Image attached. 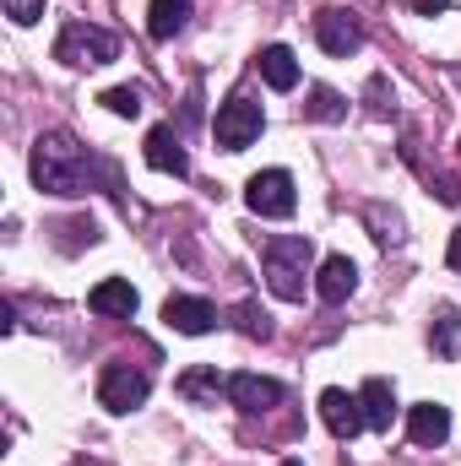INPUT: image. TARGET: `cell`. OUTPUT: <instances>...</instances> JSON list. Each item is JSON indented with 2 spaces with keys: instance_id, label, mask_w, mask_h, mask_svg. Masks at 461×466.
I'll use <instances>...</instances> for the list:
<instances>
[{
  "instance_id": "obj_1",
  "label": "cell",
  "mask_w": 461,
  "mask_h": 466,
  "mask_svg": "<svg viewBox=\"0 0 461 466\" xmlns=\"http://www.w3.org/2000/svg\"><path fill=\"white\" fill-rule=\"evenodd\" d=\"M33 185L49 190V196H87L93 190V174L104 163H93V152L71 136V130H44L33 141Z\"/></svg>"
},
{
  "instance_id": "obj_2",
  "label": "cell",
  "mask_w": 461,
  "mask_h": 466,
  "mask_svg": "<svg viewBox=\"0 0 461 466\" xmlns=\"http://www.w3.org/2000/svg\"><path fill=\"white\" fill-rule=\"evenodd\" d=\"M310 260H315V244H310L304 233H277V238H266V249H261L266 288H271L277 299L299 304V299H304V271H310Z\"/></svg>"
},
{
  "instance_id": "obj_3",
  "label": "cell",
  "mask_w": 461,
  "mask_h": 466,
  "mask_svg": "<svg viewBox=\"0 0 461 466\" xmlns=\"http://www.w3.org/2000/svg\"><path fill=\"white\" fill-rule=\"evenodd\" d=\"M115 55H119V38L109 27H93V22H66L60 38H55V60L60 66H77V71L109 66Z\"/></svg>"
},
{
  "instance_id": "obj_4",
  "label": "cell",
  "mask_w": 461,
  "mask_h": 466,
  "mask_svg": "<svg viewBox=\"0 0 461 466\" xmlns=\"http://www.w3.org/2000/svg\"><path fill=\"white\" fill-rule=\"evenodd\" d=\"M244 207H250L255 218H293V207H299V196H293V174H288V168H261V174H250V185H244Z\"/></svg>"
},
{
  "instance_id": "obj_5",
  "label": "cell",
  "mask_w": 461,
  "mask_h": 466,
  "mask_svg": "<svg viewBox=\"0 0 461 466\" xmlns=\"http://www.w3.org/2000/svg\"><path fill=\"white\" fill-rule=\"evenodd\" d=\"M261 125H266L261 104H255L250 93H233L229 104L218 109V125H212V136H218V147H223V152H244V147L261 136Z\"/></svg>"
},
{
  "instance_id": "obj_6",
  "label": "cell",
  "mask_w": 461,
  "mask_h": 466,
  "mask_svg": "<svg viewBox=\"0 0 461 466\" xmlns=\"http://www.w3.org/2000/svg\"><path fill=\"white\" fill-rule=\"evenodd\" d=\"M147 390H152L147 369H141V363H125V358H115V363L104 369V380H98V401H104L109 412H136V407L147 401Z\"/></svg>"
},
{
  "instance_id": "obj_7",
  "label": "cell",
  "mask_w": 461,
  "mask_h": 466,
  "mask_svg": "<svg viewBox=\"0 0 461 466\" xmlns=\"http://www.w3.org/2000/svg\"><path fill=\"white\" fill-rule=\"evenodd\" d=\"M315 38H321V49H326V55L347 60V55H358V49H364V22H358L353 11H343V5H332V11H321V16H315Z\"/></svg>"
},
{
  "instance_id": "obj_8",
  "label": "cell",
  "mask_w": 461,
  "mask_h": 466,
  "mask_svg": "<svg viewBox=\"0 0 461 466\" xmlns=\"http://www.w3.org/2000/svg\"><path fill=\"white\" fill-rule=\"evenodd\" d=\"M163 320H169V331H179V337H207V331L218 326V304H212V299L174 293V299L163 304Z\"/></svg>"
},
{
  "instance_id": "obj_9",
  "label": "cell",
  "mask_w": 461,
  "mask_h": 466,
  "mask_svg": "<svg viewBox=\"0 0 461 466\" xmlns=\"http://www.w3.org/2000/svg\"><path fill=\"white\" fill-rule=\"evenodd\" d=\"M147 163H152L158 174H174V179L190 174V152H185V141H179L174 125H152V130H147Z\"/></svg>"
},
{
  "instance_id": "obj_10",
  "label": "cell",
  "mask_w": 461,
  "mask_h": 466,
  "mask_svg": "<svg viewBox=\"0 0 461 466\" xmlns=\"http://www.w3.org/2000/svg\"><path fill=\"white\" fill-rule=\"evenodd\" d=\"M321 418H326V429L337 434V440H353V434H364L369 429V418H364V401L358 396H347V390H321Z\"/></svg>"
},
{
  "instance_id": "obj_11",
  "label": "cell",
  "mask_w": 461,
  "mask_h": 466,
  "mask_svg": "<svg viewBox=\"0 0 461 466\" xmlns=\"http://www.w3.org/2000/svg\"><path fill=\"white\" fill-rule=\"evenodd\" d=\"M229 401L239 412H271L282 401V385L266 380V374H233L229 380Z\"/></svg>"
},
{
  "instance_id": "obj_12",
  "label": "cell",
  "mask_w": 461,
  "mask_h": 466,
  "mask_svg": "<svg viewBox=\"0 0 461 466\" xmlns=\"http://www.w3.org/2000/svg\"><path fill=\"white\" fill-rule=\"evenodd\" d=\"M136 304H141V299H136V288H130L125 277H104V282L87 293V309H93V315H104V320H130V315H136Z\"/></svg>"
},
{
  "instance_id": "obj_13",
  "label": "cell",
  "mask_w": 461,
  "mask_h": 466,
  "mask_svg": "<svg viewBox=\"0 0 461 466\" xmlns=\"http://www.w3.org/2000/svg\"><path fill=\"white\" fill-rule=\"evenodd\" d=\"M353 288H358V266H353L347 255H326L321 271H315V293H321V304H347Z\"/></svg>"
},
{
  "instance_id": "obj_14",
  "label": "cell",
  "mask_w": 461,
  "mask_h": 466,
  "mask_svg": "<svg viewBox=\"0 0 461 466\" xmlns=\"http://www.w3.org/2000/svg\"><path fill=\"white\" fill-rule=\"evenodd\" d=\"M174 390H179L185 401H196V407H218V396H229V380H223L212 363H196V369H185V374L174 380Z\"/></svg>"
},
{
  "instance_id": "obj_15",
  "label": "cell",
  "mask_w": 461,
  "mask_h": 466,
  "mask_svg": "<svg viewBox=\"0 0 461 466\" xmlns=\"http://www.w3.org/2000/svg\"><path fill=\"white\" fill-rule=\"evenodd\" d=\"M407 434H413V445H418V451L446 445V434H451V412H446L440 401H418V407L407 412Z\"/></svg>"
},
{
  "instance_id": "obj_16",
  "label": "cell",
  "mask_w": 461,
  "mask_h": 466,
  "mask_svg": "<svg viewBox=\"0 0 461 466\" xmlns=\"http://www.w3.org/2000/svg\"><path fill=\"white\" fill-rule=\"evenodd\" d=\"M255 71H261L266 87H277V93H293V87H299V60H293L288 44H266L261 60H255Z\"/></svg>"
},
{
  "instance_id": "obj_17",
  "label": "cell",
  "mask_w": 461,
  "mask_h": 466,
  "mask_svg": "<svg viewBox=\"0 0 461 466\" xmlns=\"http://www.w3.org/2000/svg\"><path fill=\"white\" fill-rule=\"evenodd\" d=\"M358 401H364V418H369V429L391 434V423H396V390H391V380H364Z\"/></svg>"
},
{
  "instance_id": "obj_18",
  "label": "cell",
  "mask_w": 461,
  "mask_h": 466,
  "mask_svg": "<svg viewBox=\"0 0 461 466\" xmlns=\"http://www.w3.org/2000/svg\"><path fill=\"white\" fill-rule=\"evenodd\" d=\"M429 348H435V358H446V363L461 358V309L456 304H440V309H435V320H429Z\"/></svg>"
},
{
  "instance_id": "obj_19",
  "label": "cell",
  "mask_w": 461,
  "mask_h": 466,
  "mask_svg": "<svg viewBox=\"0 0 461 466\" xmlns=\"http://www.w3.org/2000/svg\"><path fill=\"white\" fill-rule=\"evenodd\" d=\"M185 22H190V0H152V11H147V33L158 44H169L174 33H185Z\"/></svg>"
},
{
  "instance_id": "obj_20",
  "label": "cell",
  "mask_w": 461,
  "mask_h": 466,
  "mask_svg": "<svg viewBox=\"0 0 461 466\" xmlns=\"http://www.w3.org/2000/svg\"><path fill=\"white\" fill-rule=\"evenodd\" d=\"M304 119H315V125H343L347 119V98L337 87H310V98H304Z\"/></svg>"
},
{
  "instance_id": "obj_21",
  "label": "cell",
  "mask_w": 461,
  "mask_h": 466,
  "mask_svg": "<svg viewBox=\"0 0 461 466\" xmlns=\"http://www.w3.org/2000/svg\"><path fill=\"white\" fill-rule=\"evenodd\" d=\"M233 326H239V331H244L250 342H266V337H271V315H266V309H261L255 299H244V304L233 309Z\"/></svg>"
},
{
  "instance_id": "obj_22",
  "label": "cell",
  "mask_w": 461,
  "mask_h": 466,
  "mask_svg": "<svg viewBox=\"0 0 461 466\" xmlns=\"http://www.w3.org/2000/svg\"><path fill=\"white\" fill-rule=\"evenodd\" d=\"M369 228H374V238H380V244H402V238H407V223H402V212H391V207H380V201H374V207H369Z\"/></svg>"
},
{
  "instance_id": "obj_23",
  "label": "cell",
  "mask_w": 461,
  "mask_h": 466,
  "mask_svg": "<svg viewBox=\"0 0 461 466\" xmlns=\"http://www.w3.org/2000/svg\"><path fill=\"white\" fill-rule=\"evenodd\" d=\"M98 104H104L109 115H119V119H136L141 115V87H109Z\"/></svg>"
},
{
  "instance_id": "obj_24",
  "label": "cell",
  "mask_w": 461,
  "mask_h": 466,
  "mask_svg": "<svg viewBox=\"0 0 461 466\" xmlns=\"http://www.w3.org/2000/svg\"><path fill=\"white\" fill-rule=\"evenodd\" d=\"M364 98H369V115H374V119L396 115V104H391V82H385V76H369V87H364Z\"/></svg>"
},
{
  "instance_id": "obj_25",
  "label": "cell",
  "mask_w": 461,
  "mask_h": 466,
  "mask_svg": "<svg viewBox=\"0 0 461 466\" xmlns=\"http://www.w3.org/2000/svg\"><path fill=\"white\" fill-rule=\"evenodd\" d=\"M5 16H11L16 27H33V22L44 16V0H5Z\"/></svg>"
},
{
  "instance_id": "obj_26",
  "label": "cell",
  "mask_w": 461,
  "mask_h": 466,
  "mask_svg": "<svg viewBox=\"0 0 461 466\" xmlns=\"http://www.w3.org/2000/svg\"><path fill=\"white\" fill-rule=\"evenodd\" d=\"M446 5H451V0H418V11H424V16H440Z\"/></svg>"
},
{
  "instance_id": "obj_27",
  "label": "cell",
  "mask_w": 461,
  "mask_h": 466,
  "mask_svg": "<svg viewBox=\"0 0 461 466\" xmlns=\"http://www.w3.org/2000/svg\"><path fill=\"white\" fill-rule=\"evenodd\" d=\"M446 260H451V266H456V271H461V228L451 233V255H446Z\"/></svg>"
},
{
  "instance_id": "obj_28",
  "label": "cell",
  "mask_w": 461,
  "mask_h": 466,
  "mask_svg": "<svg viewBox=\"0 0 461 466\" xmlns=\"http://www.w3.org/2000/svg\"><path fill=\"white\" fill-rule=\"evenodd\" d=\"M282 466H304V461H282Z\"/></svg>"
}]
</instances>
